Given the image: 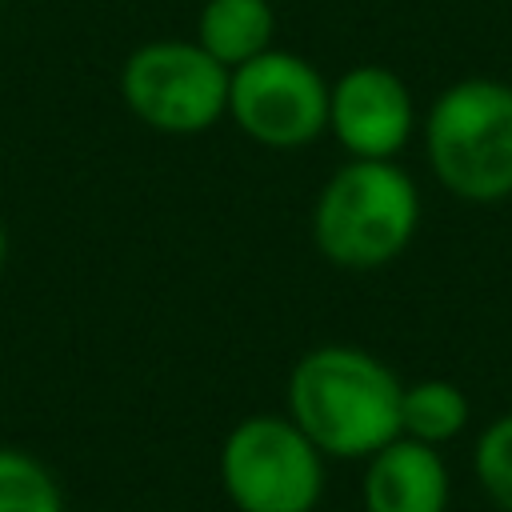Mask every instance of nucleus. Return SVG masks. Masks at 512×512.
I'll list each match as a JSON object with an SVG mask.
<instances>
[{
  "label": "nucleus",
  "mask_w": 512,
  "mask_h": 512,
  "mask_svg": "<svg viewBox=\"0 0 512 512\" xmlns=\"http://www.w3.org/2000/svg\"><path fill=\"white\" fill-rule=\"evenodd\" d=\"M400 376L352 344H316L288 372L292 424L332 460H368L400 436Z\"/></svg>",
  "instance_id": "obj_1"
},
{
  "label": "nucleus",
  "mask_w": 512,
  "mask_h": 512,
  "mask_svg": "<svg viewBox=\"0 0 512 512\" xmlns=\"http://www.w3.org/2000/svg\"><path fill=\"white\" fill-rule=\"evenodd\" d=\"M420 228V188L396 160L340 164L316 204L312 240L324 260L348 272L392 264Z\"/></svg>",
  "instance_id": "obj_2"
},
{
  "label": "nucleus",
  "mask_w": 512,
  "mask_h": 512,
  "mask_svg": "<svg viewBox=\"0 0 512 512\" xmlns=\"http://www.w3.org/2000/svg\"><path fill=\"white\" fill-rule=\"evenodd\" d=\"M424 160L444 192L464 204L512 196V84L464 76L424 112Z\"/></svg>",
  "instance_id": "obj_3"
},
{
  "label": "nucleus",
  "mask_w": 512,
  "mask_h": 512,
  "mask_svg": "<svg viewBox=\"0 0 512 512\" xmlns=\"http://www.w3.org/2000/svg\"><path fill=\"white\" fill-rule=\"evenodd\" d=\"M324 460L288 412H256L220 444V488L236 512H316L328 484Z\"/></svg>",
  "instance_id": "obj_4"
},
{
  "label": "nucleus",
  "mask_w": 512,
  "mask_h": 512,
  "mask_svg": "<svg viewBox=\"0 0 512 512\" xmlns=\"http://www.w3.org/2000/svg\"><path fill=\"white\" fill-rule=\"evenodd\" d=\"M124 108L168 136H196L228 116V68L196 40H148L120 64Z\"/></svg>",
  "instance_id": "obj_5"
},
{
  "label": "nucleus",
  "mask_w": 512,
  "mask_h": 512,
  "mask_svg": "<svg viewBox=\"0 0 512 512\" xmlns=\"http://www.w3.org/2000/svg\"><path fill=\"white\" fill-rule=\"evenodd\" d=\"M228 116L260 148H308L328 132V80L312 60L268 48L228 72Z\"/></svg>",
  "instance_id": "obj_6"
},
{
  "label": "nucleus",
  "mask_w": 512,
  "mask_h": 512,
  "mask_svg": "<svg viewBox=\"0 0 512 512\" xmlns=\"http://www.w3.org/2000/svg\"><path fill=\"white\" fill-rule=\"evenodd\" d=\"M328 132L348 160H396L416 132V100L400 72L356 64L328 80Z\"/></svg>",
  "instance_id": "obj_7"
},
{
  "label": "nucleus",
  "mask_w": 512,
  "mask_h": 512,
  "mask_svg": "<svg viewBox=\"0 0 512 512\" xmlns=\"http://www.w3.org/2000/svg\"><path fill=\"white\" fill-rule=\"evenodd\" d=\"M452 476L440 448L396 436L364 460L360 504L364 512H448Z\"/></svg>",
  "instance_id": "obj_8"
},
{
  "label": "nucleus",
  "mask_w": 512,
  "mask_h": 512,
  "mask_svg": "<svg viewBox=\"0 0 512 512\" xmlns=\"http://www.w3.org/2000/svg\"><path fill=\"white\" fill-rule=\"evenodd\" d=\"M276 36V12L268 0H204L196 16V44L228 72L268 52Z\"/></svg>",
  "instance_id": "obj_9"
},
{
  "label": "nucleus",
  "mask_w": 512,
  "mask_h": 512,
  "mask_svg": "<svg viewBox=\"0 0 512 512\" xmlns=\"http://www.w3.org/2000/svg\"><path fill=\"white\" fill-rule=\"evenodd\" d=\"M468 396L460 384L452 380H416V384H404L400 392V436H412V440H424L432 448H444L448 440H456L464 428H468Z\"/></svg>",
  "instance_id": "obj_10"
},
{
  "label": "nucleus",
  "mask_w": 512,
  "mask_h": 512,
  "mask_svg": "<svg viewBox=\"0 0 512 512\" xmlns=\"http://www.w3.org/2000/svg\"><path fill=\"white\" fill-rule=\"evenodd\" d=\"M0 512H64L56 476L24 448H0Z\"/></svg>",
  "instance_id": "obj_11"
},
{
  "label": "nucleus",
  "mask_w": 512,
  "mask_h": 512,
  "mask_svg": "<svg viewBox=\"0 0 512 512\" xmlns=\"http://www.w3.org/2000/svg\"><path fill=\"white\" fill-rule=\"evenodd\" d=\"M472 472L484 496L500 508L512 512V412L488 420L472 444Z\"/></svg>",
  "instance_id": "obj_12"
},
{
  "label": "nucleus",
  "mask_w": 512,
  "mask_h": 512,
  "mask_svg": "<svg viewBox=\"0 0 512 512\" xmlns=\"http://www.w3.org/2000/svg\"><path fill=\"white\" fill-rule=\"evenodd\" d=\"M4 260H8V232H4V220H0V272H4Z\"/></svg>",
  "instance_id": "obj_13"
}]
</instances>
